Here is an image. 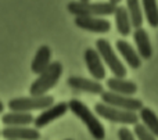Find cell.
<instances>
[{"instance_id":"obj_12","label":"cell","mask_w":158,"mask_h":140,"mask_svg":"<svg viewBox=\"0 0 158 140\" xmlns=\"http://www.w3.org/2000/svg\"><path fill=\"white\" fill-rule=\"evenodd\" d=\"M67 85L74 90L85 92L90 94H101L104 92V88L98 80L96 79H87L83 76H69L67 79Z\"/></svg>"},{"instance_id":"obj_26","label":"cell","mask_w":158,"mask_h":140,"mask_svg":"<svg viewBox=\"0 0 158 140\" xmlns=\"http://www.w3.org/2000/svg\"><path fill=\"white\" fill-rule=\"evenodd\" d=\"M79 2H90V0H79Z\"/></svg>"},{"instance_id":"obj_1","label":"cell","mask_w":158,"mask_h":140,"mask_svg":"<svg viewBox=\"0 0 158 140\" xmlns=\"http://www.w3.org/2000/svg\"><path fill=\"white\" fill-rule=\"evenodd\" d=\"M68 108L77 118H79L87 128L89 133L94 140H104L106 138V129H104L103 124L98 121V118L90 111L85 103H82L78 99H72L68 101Z\"/></svg>"},{"instance_id":"obj_9","label":"cell","mask_w":158,"mask_h":140,"mask_svg":"<svg viewBox=\"0 0 158 140\" xmlns=\"http://www.w3.org/2000/svg\"><path fill=\"white\" fill-rule=\"evenodd\" d=\"M83 57H85V63H86V67H87V71L92 75L93 79L98 80V82L103 80L106 78V65H104L97 50L92 49V47H87L85 50Z\"/></svg>"},{"instance_id":"obj_17","label":"cell","mask_w":158,"mask_h":140,"mask_svg":"<svg viewBox=\"0 0 158 140\" xmlns=\"http://www.w3.org/2000/svg\"><path fill=\"white\" fill-rule=\"evenodd\" d=\"M35 117L31 113H22V111H11V113L3 114L2 122L6 126H28L33 124Z\"/></svg>"},{"instance_id":"obj_8","label":"cell","mask_w":158,"mask_h":140,"mask_svg":"<svg viewBox=\"0 0 158 140\" xmlns=\"http://www.w3.org/2000/svg\"><path fill=\"white\" fill-rule=\"evenodd\" d=\"M68 103L65 101H60L57 104H52L47 108L42 110V113L39 114L38 117H35L33 119V125H35L36 129H42V128L47 126L49 124L54 122L56 119L64 117L67 113H68Z\"/></svg>"},{"instance_id":"obj_25","label":"cell","mask_w":158,"mask_h":140,"mask_svg":"<svg viewBox=\"0 0 158 140\" xmlns=\"http://www.w3.org/2000/svg\"><path fill=\"white\" fill-rule=\"evenodd\" d=\"M3 110H4V104H3V103L2 101H0V113H2V111Z\"/></svg>"},{"instance_id":"obj_20","label":"cell","mask_w":158,"mask_h":140,"mask_svg":"<svg viewBox=\"0 0 158 140\" xmlns=\"http://www.w3.org/2000/svg\"><path fill=\"white\" fill-rule=\"evenodd\" d=\"M126 11H128L129 19H131L132 28L143 27V10L140 0H126Z\"/></svg>"},{"instance_id":"obj_5","label":"cell","mask_w":158,"mask_h":140,"mask_svg":"<svg viewBox=\"0 0 158 140\" xmlns=\"http://www.w3.org/2000/svg\"><path fill=\"white\" fill-rule=\"evenodd\" d=\"M94 111L98 117H101L106 121H110L112 124H121V125H135L139 122V117L133 111H126L121 108L112 107L106 103H97L94 104Z\"/></svg>"},{"instance_id":"obj_19","label":"cell","mask_w":158,"mask_h":140,"mask_svg":"<svg viewBox=\"0 0 158 140\" xmlns=\"http://www.w3.org/2000/svg\"><path fill=\"white\" fill-rule=\"evenodd\" d=\"M137 117H139V121H142V124L158 139V117H157V114L154 113L151 108L143 105L139 110Z\"/></svg>"},{"instance_id":"obj_15","label":"cell","mask_w":158,"mask_h":140,"mask_svg":"<svg viewBox=\"0 0 158 140\" xmlns=\"http://www.w3.org/2000/svg\"><path fill=\"white\" fill-rule=\"evenodd\" d=\"M106 86L108 88L110 92H114L118 94L123 96H133L137 93V85L132 80H126L123 78L112 76L106 80Z\"/></svg>"},{"instance_id":"obj_4","label":"cell","mask_w":158,"mask_h":140,"mask_svg":"<svg viewBox=\"0 0 158 140\" xmlns=\"http://www.w3.org/2000/svg\"><path fill=\"white\" fill-rule=\"evenodd\" d=\"M96 50L100 54L101 60H103L104 65L108 67L110 71L112 72V75L117 78H125L128 71H126L125 65L122 64L121 58L117 56V53L114 51L112 46L110 44V42L107 39H97L96 40Z\"/></svg>"},{"instance_id":"obj_22","label":"cell","mask_w":158,"mask_h":140,"mask_svg":"<svg viewBox=\"0 0 158 140\" xmlns=\"http://www.w3.org/2000/svg\"><path fill=\"white\" fill-rule=\"evenodd\" d=\"M133 135L136 140H157V138L142 124V122H136L133 128Z\"/></svg>"},{"instance_id":"obj_18","label":"cell","mask_w":158,"mask_h":140,"mask_svg":"<svg viewBox=\"0 0 158 140\" xmlns=\"http://www.w3.org/2000/svg\"><path fill=\"white\" fill-rule=\"evenodd\" d=\"M114 18H115V27H117L118 33H121L122 36H129L132 33V24L129 19L128 11L126 7L118 4L115 7L114 11Z\"/></svg>"},{"instance_id":"obj_7","label":"cell","mask_w":158,"mask_h":140,"mask_svg":"<svg viewBox=\"0 0 158 140\" xmlns=\"http://www.w3.org/2000/svg\"><path fill=\"white\" fill-rule=\"evenodd\" d=\"M101 96V101L106 103L108 105H112V107L121 108V110H126V111H139L140 108L143 107V101L140 99H135L132 96H123V94H118L114 93V92L110 90H104Z\"/></svg>"},{"instance_id":"obj_14","label":"cell","mask_w":158,"mask_h":140,"mask_svg":"<svg viewBox=\"0 0 158 140\" xmlns=\"http://www.w3.org/2000/svg\"><path fill=\"white\" fill-rule=\"evenodd\" d=\"M133 40L136 44V51L140 56L142 60H150L153 57V46H151L148 33L146 29L142 28H136L133 31Z\"/></svg>"},{"instance_id":"obj_27","label":"cell","mask_w":158,"mask_h":140,"mask_svg":"<svg viewBox=\"0 0 158 140\" xmlns=\"http://www.w3.org/2000/svg\"><path fill=\"white\" fill-rule=\"evenodd\" d=\"M65 140H74V139H65Z\"/></svg>"},{"instance_id":"obj_6","label":"cell","mask_w":158,"mask_h":140,"mask_svg":"<svg viewBox=\"0 0 158 140\" xmlns=\"http://www.w3.org/2000/svg\"><path fill=\"white\" fill-rule=\"evenodd\" d=\"M54 104V97L50 94L43 96H29V97H17L8 100L7 107L10 111H22L31 113L35 110H44L49 105Z\"/></svg>"},{"instance_id":"obj_24","label":"cell","mask_w":158,"mask_h":140,"mask_svg":"<svg viewBox=\"0 0 158 140\" xmlns=\"http://www.w3.org/2000/svg\"><path fill=\"white\" fill-rule=\"evenodd\" d=\"M121 2H122V0H110V3H112V4H115V6L121 4Z\"/></svg>"},{"instance_id":"obj_21","label":"cell","mask_w":158,"mask_h":140,"mask_svg":"<svg viewBox=\"0 0 158 140\" xmlns=\"http://www.w3.org/2000/svg\"><path fill=\"white\" fill-rule=\"evenodd\" d=\"M142 10L151 28H158V4L157 0H140Z\"/></svg>"},{"instance_id":"obj_3","label":"cell","mask_w":158,"mask_h":140,"mask_svg":"<svg viewBox=\"0 0 158 140\" xmlns=\"http://www.w3.org/2000/svg\"><path fill=\"white\" fill-rule=\"evenodd\" d=\"M117 6L110 2H69L67 10L75 17H107L112 15Z\"/></svg>"},{"instance_id":"obj_11","label":"cell","mask_w":158,"mask_h":140,"mask_svg":"<svg viewBox=\"0 0 158 140\" xmlns=\"http://www.w3.org/2000/svg\"><path fill=\"white\" fill-rule=\"evenodd\" d=\"M6 140H39L40 132L36 128L29 126H6L0 132Z\"/></svg>"},{"instance_id":"obj_10","label":"cell","mask_w":158,"mask_h":140,"mask_svg":"<svg viewBox=\"0 0 158 140\" xmlns=\"http://www.w3.org/2000/svg\"><path fill=\"white\" fill-rule=\"evenodd\" d=\"M78 28L93 33H107L111 29V22L103 17H75Z\"/></svg>"},{"instance_id":"obj_2","label":"cell","mask_w":158,"mask_h":140,"mask_svg":"<svg viewBox=\"0 0 158 140\" xmlns=\"http://www.w3.org/2000/svg\"><path fill=\"white\" fill-rule=\"evenodd\" d=\"M61 75H63V64L60 61L50 63V65L43 72L38 75L35 80L32 82L29 88L31 96H43L47 94V92L52 90L58 83Z\"/></svg>"},{"instance_id":"obj_16","label":"cell","mask_w":158,"mask_h":140,"mask_svg":"<svg viewBox=\"0 0 158 140\" xmlns=\"http://www.w3.org/2000/svg\"><path fill=\"white\" fill-rule=\"evenodd\" d=\"M50 63H52V49L47 44H43L35 53V57H33L32 64H31V71L33 74L39 75L50 65Z\"/></svg>"},{"instance_id":"obj_13","label":"cell","mask_w":158,"mask_h":140,"mask_svg":"<svg viewBox=\"0 0 158 140\" xmlns=\"http://www.w3.org/2000/svg\"><path fill=\"white\" fill-rule=\"evenodd\" d=\"M115 47H117L118 53L122 56V58L126 61V64H128L132 69H137L142 67L143 60L140 58V56L137 54L136 49H133L132 44L129 43L128 40H125V39H118V40L115 42Z\"/></svg>"},{"instance_id":"obj_23","label":"cell","mask_w":158,"mask_h":140,"mask_svg":"<svg viewBox=\"0 0 158 140\" xmlns=\"http://www.w3.org/2000/svg\"><path fill=\"white\" fill-rule=\"evenodd\" d=\"M118 139L119 140H136L133 132L126 126H122L119 130H118Z\"/></svg>"}]
</instances>
